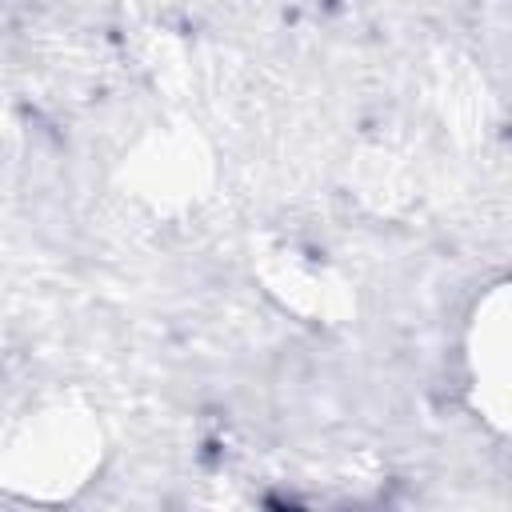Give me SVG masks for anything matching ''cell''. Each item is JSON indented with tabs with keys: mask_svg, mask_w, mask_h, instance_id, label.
Returning a JSON list of instances; mask_svg holds the SVG:
<instances>
[{
	"mask_svg": "<svg viewBox=\"0 0 512 512\" xmlns=\"http://www.w3.org/2000/svg\"><path fill=\"white\" fill-rule=\"evenodd\" d=\"M464 376L472 412L496 432L512 428V304L508 284H492L464 328Z\"/></svg>",
	"mask_w": 512,
	"mask_h": 512,
	"instance_id": "7a4b0ae2",
	"label": "cell"
},
{
	"mask_svg": "<svg viewBox=\"0 0 512 512\" xmlns=\"http://www.w3.org/2000/svg\"><path fill=\"white\" fill-rule=\"evenodd\" d=\"M104 436L88 408L52 400L0 432V488L24 500H68L100 468Z\"/></svg>",
	"mask_w": 512,
	"mask_h": 512,
	"instance_id": "6da1fadb",
	"label": "cell"
}]
</instances>
